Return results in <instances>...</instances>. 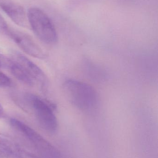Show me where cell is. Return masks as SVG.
I'll use <instances>...</instances> for the list:
<instances>
[{
    "label": "cell",
    "mask_w": 158,
    "mask_h": 158,
    "mask_svg": "<svg viewBox=\"0 0 158 158\" xmlns=\"http://www.w3.org/2000/svg\"><path fill=\"white\" fill-rule=\"evenodd\" d=\"M0 151L6 158H40L15 143L1 137Z\"/></svg>",
    "instance_id": "8"
},
{
    "label": "cell",
    "mask_w": 158,
    "mask_h": 158,
    "mask_svg": "<svg viewBox=\"0 0 158 158\" xmlns=\"http://www.w3.org/2000/svg\"><path fill=\"white\" fill-rule=\"evenodd\" d=\"M9 123L12 128L21 134L34 147L41 158H59L58 150L40 134L28 125L12 118Z\"/></svg>",
    "instance_id": "4"
},
{
    "label": "cell",
    "mask_w": 158,
    "mask_h": 158,
    "mask_svg": "<svg viewBox=\"0 0 158 158\" xmlns=\"http://www.w3.org/2000/svg\"><path fill=\"white\" fill-rule=\"evenodd\" d=\"M7 70L10 71L15 78L28 86H33L35 83L26 70L19 64L13 59H11Z\"/></svg>",
    "instance_id": "9"
},
{
    "label": "cell",
    "mask_w": 158,
    "mask_h": 158,
    "mask_svg": "<svg viewBox=\"0 0 158 158\" xmlns=\"http://www.w3.org/2000/svg\"><path fill=\"white\" fill-rule=\"evenodd\" d=\"M28 22L35 35L44 43L53 44L58 41L54 25L48 16L40 8L31 7L27 15Z\"/></svg>",
    "instance_id": "3"
},
{
    "label": "cell",
    "mask_w": 158,
    "mask_h": 158,
    "mask_svg": "<svg viewBox=\"0 0 158 158\" xmlns=\"http://www.w3.org/2000/svg\"><path fill=\"white\" fill-rule=\"evenodd\" d=\"M24 100L33 111L41 127L49 133L53 134L58 129L57 119L54 113L53 107L51 103L36 95L27 94Z\"/></svg>",
    "instance_id": "2"
},
{
    "label": "cell",
    "mask_w": 158,
    "mask_h": 158,
    "mask_svg": "<svg viewBox=\"0 0 158 158\" xmlns=\"http://www.w3.org/2000/svg\"><path fill=\"white\" fill-rule=\"evenodd\" d=\"M0 7L16 25L28 26V18L23 7L13 0H0Z\"/></svg>",
    "instance_id": "7"
},
{
    "label": "cell",
    "mask_w": 158,
    "mask_h": 158,
    "mask_svg": "<svg viewBox=\"0 0 158 158\" xmlns=\"http://www.w3.org/2000/svg\"><path fill=\"white\" fill-rule=\"evenodd\" d=\"M1 69L0 68V87H9L12 85V81L9 77L1 71Z\"/></svg>",
    "instance_id": "10"
},
{
    "label": "cell",
    "mask_w": 158,
    "mask_h": 158,
    "mask_svg": "<svg viewBox=\"0 0 158 158\" xmlns=\"http://www.w3.org/2000/svg\"><path fill=\"white\" fill-rule=\"evenodd\" d=\"M8 28L5 20L0 15V33L7 34Z\"/></svg>",
    "instance_id": "11"
},
{
    "label": "cell",
    "mask_w": 158,
    "mask_h": 158,
    "mask_svg": "<svg viewBox=\"0 0 158 158\" xmlns=\"http://www.w3.org/2000/svg\"><path fill=\"white\" fill-rule=\"evenodd\" d=\"M8 35L16 44L27 54L38 59H43L45 55L42 49L28 36L16 30L8 28Z\"/></svg>",
    "instance_id": "5"
},
{
    "label": "cell",
    "mask_w": 158,
    "mask_h": 158,
    "mask_svg": "<svg viewBox=\"0 0 158 158\" xmlns=\"http://www.w3.org/2000/svg\"><path fill=\"white\" fill-rule=\"evenodd\" d=\"M3 107L2 106L1 104H0V118L3 116Z\"/></svg>",
    "instance_id": "12"
},
{
    "label": "cell",
    "mask_w": 158,
    "mask_h": 158,
    "mask_svg": "<svg viewBox=\"0 0 158 158\" xmlns=\"http://www.w3.org/2000/svg\"><path fill=\"white\" fill-rule=\"evenodd\" d=\"M66 96L78 109L85 112L94 111L98 106V97L92 87L83 82L68 80L63 85Z\"/></svg>",
    "instance_id": "1"
},
{
    "label": "cell",
    "mask_w": 158,
    "mask_h": 158,
    "mask_svg": "<svg viewBox=\"0 0 158 158\" xmlns=\"http://www.w3.org/2000/svg\"><path fill=\"white\" fill-rule=\"evenodd\" d=\"M13 59L20 64L35 83H38L42 89L46 88L48 84L47 77L37 65L25 56L16 52L14 53Z\"/></svg>",
    "instance_id": "6"
}]
</instances>
